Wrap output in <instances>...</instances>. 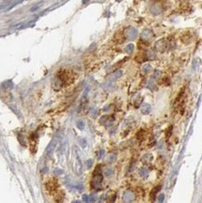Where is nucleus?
<instances>
[{
  "mask_svg": "<svg viewBox=\"0 0 202 203\" xmlns=\"http://www.w3.org/2000/svg\"><path fill=\"white\" fill-rule=\"evenodd\" d=\"M153 37H154V35L151 30H144L142 34H141V38L143 39V41H146V42L150 41V40L153 38Z\"/></svg>",
  "mask_w": 202,
  "mask_h": 203,
  "instance_id": "3",
  "label": "nucleus"
},
{
  "mask_svg": "<svg viewBox=\"0 0 202 203\" xmlns=\"http://www.w3.org/2000/svg\"><path fill=\"white\" fill-rule=\"evenodd\" d=\"M159 189H160V186H159V187L157 186V187H155V188H154V189L153 191H152V192H151V197H152V199H153V200H154V199H155L156 193H157V192L159 191Z\"/></svg>",
  "mask_w": 202,
  "mask_h": 203,
  "instance_id": "6",
  "label": "nucleus"
},
{
  "mask_svg": "<svg viewBox=\"0 0 202 203\" xmlns=\"http://www.w3.org/2000/svg\"><path fill=\"white\" fill-rule=\"evenodd\" d=\"M166 44H168L165 38H162L154 43V49L159 53H163L166 49Z\"/></svg>",
  "mask_w": 202,
  "mask_h": 203,
  "instance_id": "2",
  "label": "nucleus"
},
{
  "mask_svg": "<svg viewBox=\"0 0 202 203\" xmlns=\"http://www.w3.org/2000/svg\"><path fill=\"white\" fill-rule=\"evenodd\" d=\"M163 199H164V195H161L159 197V202H162L163 201Z\"/></svg>",
  "mask_w": 202,
  "mask_h": 203,
  "instance_id": "8",
  "label": "nucleus"
},
{
  "mask_svg": "<svg viewBox=\"0 0 202 203\" xmlns=\"http://www.w3.org/2000/svg\"><path fill=\"white\" fill-rule=\"evenodd\" d=\"M150 111H151V106L149 104H144L142 106V113L148 114Z\"/></svg>",
  "mask_w": 202,
  "mask_h": 203,
  "instance_id": "4",
  "label": "nucleus"
},
{
  "mask_svg": "<svg viewBox=\"0 0 202 203\" xmlns=\"http://www.w3.org/2000/svg\"><path fill=\"white\" fill-rule=\"evenodd\" d=\"M171 130H172V126H169V129H168V131H166V132H168V135H166V137H168V138L171 135Z\"/></svg>",
  "mask_w": 202,
  "mask_h": 203,
  "instance_id": "7",
  "label": "nucleus"
},
{
  "mask_svg": "<svg viewBox=\"0 0 202 203\" xmlns=\"http://www.w3.org/2000/svg\"><path fill=\"white\" fill-rule=\"evenodd\" d=\"M101 182H102V174H101L100 167H97L95 172H94V177L92 181V186L93 187H97L100 185Z\"/></svg>",
  "mask_w": 202,
  "mask_h": 203,
  "instance_id": "1",
  "label": "nucleus"
},
{
  "mask_svg": "<svg viewBox=\"0 0 202 203\" xmlns=\"http://www.w3.org/2000/svg\"><path fill=\"white\" fill-rule=\"evenodd\" d=\"M151 69H152V67H151V65L150 64H146L143 66V68H142V71L144 73H149L151 71Z\"/></svg>",
  "mask_w": 202,
  "mask_h": 203,
  "instance_id": "5",
  "label": "nucleus"
}]
</instances>
